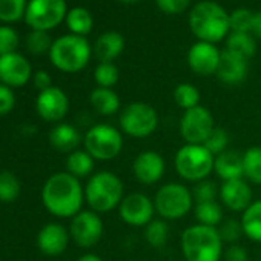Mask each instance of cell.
Segmentation results:
<instances>
[{
	"mask_svg": "<svg viewBox=\"0 0 261 261\" xmlns=\"http://www.w3.org/2000/svg\"><path fill=\"white\" fill-rule=\"evenodd\" d=\"M42 201L49 214L59 218H72L82 211L85 189L80 180L69 172H57L46 180L42 189Z\"/></svg>",
	"mask_w": 261,
	"mask_h": 261,
	"instance_id": "obj_1",
	"label": "cell"
},
{
	"mask_svg": "<svg viewBox=\"0 0 261 261\" xmlns=\"http://www.w3.org/2000/svg\"><path fill=\"white\" fill-rule=\"evenodd\" d=\"M180 247L186 261H220L224 252L218 229L198 223L183 230Z\"/></svg>",
	"mask_w": 261,
	"mask_h": 261,
	"instance_id": "obj_2",
	"label": "cell"
},
{
	"mask_svg": "<svg viewBox=\"0 0 261 261\" xmlns=\"http://www.w3.org/2000/svg\"><path fill=\"white\" fill-rule=\"evenodd\" d=\"M189 25L200 42H221L230 31L227 11L215 2H200L189 14Z\"/></svg>",
	"mask_w": 261,
	"mask_h": 261,
	"instance_id": "obj_3",
	"label": "cell"
},
{
	"mask_svg": "<svg viewBox=\"0 0 261 261\" xmlns=\"http://www.w3.org/2000/svg\"><path fill=\"white\" fill-rule=\"evenodd\" d=\"M124 198V186L118 175L109 171L92 174L85 188V200L91 211L108 214L118 207Z\"/></svg>",
	"mask_w": 261,
	"mask_h": 261,
	"instance_id": "obj_4",
	"label": "cell"
},
{
	"mask_svg": "<svg viewBox=\"0 0 261 261\" xmlns=\"http://www.w3.org/2000/svg\"><path fill=\"white\" fill-rule=\"evenodd\" d=\"M91 53V45L85 37L68 34L53 42L49 59L63 72H79L89 63Z\"/></svg>",
	"mask_w": 261,
	"mask_h": 261,
	"instance_id": "obj_5",
	"label": "cell"
},
{
	"mask_svg": "<svg viewBox=\"0 0 261 261\" xmlns=\"http://www.w3.org/2000/svg\"><path fill=\"white\" fill-rule=\"evenodd\" d=\"M175 171L177 174L191 183L206 180L214 171L215 155L204 145H188L185 143L175 154Z\"/></svg>",
	"mask_w": 261,
	"mask_h": 261,
	"instance_id": "obj_6",
	"label": "cell"
},
{
	"mask_svg": "<svg viewBox=\"0 0 261 261\" xmlns=\"http://www.w3.org/2000/svg\"><path fill=\"white\" fill-rule=\"evenodd\" d=\"M159 114L155 108L145 101L129 103L120 111L118 124L123 134L134 139H146L159 127Z\"/></svg>",
	"mask_w": 261,
	"mask_h": 261,
	"instance_id": "obj_7",
	"label": "cell"
},
{
	"mask_svg": "<svg viewBox=\"0 0 261 261\" xmlns=\"http://www.w3.org/2000/svg\"><path fill=\"white\" fill-rule=\"evenodd\" d=\"M83 145L85 151L94 160L108 162L121 152L123 133L108 123H98L88 129V133L83 136Z\"/></svg>",
	"mask_w": 261,
	"mask_h": 261,
	"instance_id": "obj_8",
	"label": "cell"
},
{
	"mask_svg": "<svg viewBox=\"0 0 261 261\" xmlns=\"http://www.w3.org/2000/svg\"><path fill=\"white\" fill-rule=\"evenodd\" d=\"M155 214L163 220H180L194 209L192 192L181 183H166L154 195Z\"/></svg>",
	"mask_w": 261,
	"mask_h": 261,
	"instance_id": "obj_9",
	"label": "cell"
},
{
	"mask_svg": "<svg viewBox=\"0 0 261 261\" xmlns=\"http://www.w3.org/2000/svg\"><path fill=\"white\" fill-rule=\"evenodd\" d=\"M212 112L206 106H195L185 111L180 120V136L188 145H204L215 129Z\"/></svg>",
	"mask_w": 261,
	"mask_h": 261,
	"instance_id": "obj_10",
	"label": "cell"
},
{
	"mask_svg": "<svg viewBox=\"0 0 261 261\" xmlns=\"http://www.w3.org/2000/svg\"><path fill=\"white\" fill-rule=\"evenodd\" d=\"M65 0H31L25 11L27 23L37 31H49L66 19Z\"/></svg>",
	"mask_w": 261,
	"mask_h": 261,
	"instance_id": "obj_11",
	"label": "cell"
},
{
	"mask_svg": "<svg viewBox=\"0 0 261 261\" xmlns=\"http://www.w3.org/2000/svg\"><path fill=\"white\" fill-rule=\"evenodd\" d=\"M155 214L154 200L143 192H133L124 195L118 206V215L123 223L133 227H146Z\"/></svg>",
	"mask_w": 261,
	"mask_h": 261,
	"instance_id": "obj_12",
	"label": "cell"
},
{
	"mask_svg": "<svg viewBox=\"0 0 261 261\" xmlns=\"http://www.w3.org/2000/svg\"><path fill=\"white\" fill-rule=\"evenodd\" d=\"M69 235L83 249L94 247L103 237V221L94 211H80L72 217Z\"/></svg>",
	"mask_w": 261,
	"mask_h": 261,
	"instance_id": "obj_13",
	"label": "cell"
},
{
	"mask_svg": "<svg viewBox=\"0 0 261 261\" xmlns=\"http://www.w3.org/2000/svg\"><path fill=\"white\" fill-rule=\"evenodd\" d=\"M36 108L39 115L45 120V121H51V123H57L62 118H65V115L69 111V100L68 95L57 86H51L45 91H40L37 101H36Z\"/></svg>",
	"mask_w": 261,
	"mask_h": 261,
	"instance_id": "obj_14",
	"label": "cell"
},
{
	"mask_svg": "<svg viewBox=\"0 0 261 261\" xmlns=\"http://www.w3.org/2000/svg\"><path fill=\"white\" fill-rule=\"evenodd\" d=\"M33 75L30 62L17 54L11 53L0 57V82L10 88L25 86Z\"/></svg>",
	"mask_w": 261,
	"mask_h": 261,
	"instance_id": "obj_15",
	"label": "cell"
},
{
	"mask_svg": "<svg viewBox=\"0 0 261 261\" xmlns=\"http://www.w3.org/2000/svg\"><path fill=\"white\" fill-rule=\"evenodd\" d=\"M221 53L214 43L197 42L191 46L188 53V65L198 75H212L217 74L220 65Z\"/></svg>",
	"mask_w": 261,
	"mask_h": 261,
	"instance_id": "obj_16",
	"label": "cell"
},
{
	"mask_svg": "<svg viewBox=\"0 0 261 261\" xmlns=\"http://www.w3.org/2000/svg\"><path fill=\"white\" fill-rule=\"evenodd\" d=\"M166 163L162 154L157 151L140 152L133 163V174L142 185H155L165 175Z\"/></svg>",
	"mask_w": 261,
	"mask_h": 261,
	"instance_id": "obj_17",
	"label": "cell"
},
{
	"mask_svg": "<svg viewBox=\"0 0 261 261\" xmlns=\"http://www.w3.org/2000/svg\"><path fill=\"white\" fill-rule=\"evenodd\" d=\"M220 200L227 209L243 214L253 203V192L244 178L227 180L220 186Z\"/></svg>",
	"mask_w": 261,
	"mask_h": 261,
	"instance_id": "obj_18",
	"label": "cell"
},
{
	"mask_svg": "<svg viewBox=\"0 0 261 261\" xmlns=\"http://www.w3.org/2000/svg\"><path fill=\"white\" fill-rule=\"evenodd\" d=\"M69 230L59 223H48L43 226L37 237L39 249L48 256H57L63 253L69 243Z\"/></svg>",
	"mask_w": 261,
	"mask_h": 261,
	"instance_id": "obj_19",
	"label": "cell"
},
{
	"mask_svg": "<svg viewBox=\"0 0 261 261\" xmlns=\"http://www.w3.org/2000/svg\"><path fill=\"white\" fill-rule=\"evenodd\" d=\"M215 75L224 85H240L247 75V59L237 53L224 49L221 53L220 65Z\"/></svg>",
	"mask_w": 261,
	"mask_h": 261,
	"instance_id": "obj_20",
	"label": "cell"
},
{
	"mask_svg": "<svg viewBox=\"0 0 261 261\" xmlns=\"http://www.w3.org/2000/svg\"><path fill=\"white\" fill-rule=\"evenodd\" d=\"M82 140L83 137L80 136V133L69 123H59L49 133V142L53 148L65 154H71L77 151Z\"/></svg>",
	"mask_w": 261,
	"mask_h": 261,
	"instance_id": "obj_21",
	"label": "cell"
},
{
	"mask_svg": "<svg viewBox=\"0 0 261 261\" xmlns=\"http://www.w3.org/2000/svg\"><path fill=\"white\" fill-rule=\"evenodd\" d=\"M214 172L223 180H237L244 178V169H243V154L237 151H224L220 155L215 157L214 163Z\"/></svg>",
	"mask_w": 261,
	"mask_h": 261,
	"instance_id": "obj_22",
	"label": "cell"
},
{
	"mask_svg": "<svg viewBox=\"0 0 261 261\" xmlns=\"http://www.w3.org/2000/svg\"><path fill=\"white\" fill-rule=\"evenodd\" d=\"M124 49V39L117 31H108L101 34L95 45L94 54L100 62H112L115 60Z\"/></svg>",
	"mask_w": 261,
	"mask_h": 261,
	"instance_id": "obj_23",
	"label": "cell"
},
{
	"mask_svg": "<svg viewBox=\"0 0 261 261\" xmlns=\"http://www.w3.org/2000/svg\"><path fill=\"white\" fill-rule=\"evenodd\" d=\"M91 106L100 115H114L120 111V98L111 88H95L89 95Z\"/></svg>",
	"mask_w": 261,
	"mask_h": 261,
	"instance_id": "obj_24",
	"label": "cell"
},
{
	"mask_svg": "<svg viewBox=\"0 0 261 261\" xmlns=\"http://www.w3.org/2000/svg\"><path fill=\"white\" fill-rule=\"evenodd\" d=\"M240 220L243 224L244 235L253 243H261V200L253 201L241 214Z\"/></svg>",
	"mask_w": 261,
	"mask_h": 261,
	"instance_id": "obj_25",
	"label": "cell"
},
{
	"mask_svg": "<svg viewBox=\"0 0 261 261\" xmlns=\"http://www.w3.org/2000/svg\"><path fill=\"white\" fill-rule=\"evenodd\" d=\"M194 215L198 224L218 227L223 223V207L218 201H204L194 204Z\"/></svg>",
	"mask_w": 261,
	"mask_h": 261,
	"instance_id": "obj_26",
	"label": "cell"
},
{
	"mask_svg": "<svg viewBox=\"0 0 261 261\" xmlns=\"http://www.w3.org/2000/svg\"><path fill=\"white\" fill-rule=\"evenodd\" d=\"M94 159L82 149H77L71 154H68V160H66V169L71 175H74L75 178H85L89 177L94 171Z\"/></svg>",
	"mask_w": 261,
	"mask_h": 261,
	"instance_id": "obj_27",
	"label": "cell"
},
{
	"mask_svg": "<svg viewBox=\"0 0 261 261\" xmlns=\"http://www.w3.org/2000/svg\"><path fill=\"white\" fill-rule=\"evenodd\" d=\"M244 180L252 185H261V146H250L243 152Z\"/></svg>",
	"mask_w": 261,
	"mask_h": 261,
	"instance_id": "obj_28",
	"label": "cell"
},
{
	"mask_svg": "<svg viewBox=\"0 0 261 261\" xmlns=\"http://www.w3.org/2000/svg\"><path fill=\"white\" fill-rule=\"evenodd\" d=\"M66 25L72 34L85 37L86 34L91 33L94 20H92V16L88 10L77 7V8H72L66 14Z\"/></svg>",
	"mask_w": 261,
	"mask_h": 261,
	"instance_id": "obj_29",
	"label": "cell"
},
{
	"mask_svg": "<svg viewBox=\"0 0 261 261\" xmlns=\"http://www.w3.org/2000/svg\"><path fill=\"white\" fill-rule=\"evenodd\" d=\"M226 49L237 53L249 60L256 53V43L249 33H230L226 42Z\"/></svg>",
	"mask_w": 261,
	"mask_h": 261,
	"instance_id": "obj_30",
	"label": "cell"
},
{
	"mask_svg": "<svg viewBox=\"0 0 261 261\" xmlns=\"http://www.w3.org/2000/svg\"><path fill=\"white\" fill-rule=\"evenodd\" d=\"M145 240L152 247H163L169 240V224L163 218H154L145 227Z\"/></svg>",
	"mask_w": 261,
	"mask_h": 261,
	"instance_id": "obj_31",
	"label": "cell"
},
{
	"mask_svg": "<svg viewBox=\"0 0 261 261\" xmlns=\"http://www.w3.org/2000/svg\"><path fill=\"white\" fill-rule=\"evenodd\" d=\"M22 186L20 180L16 177V174L10 171L0 172V201L4 203H13L20 195Z\"/></svg>",
	"mask_w": 261,
	"mask_h": 261,
	"instance_id": "obj_32",
	"label": "cell"
},
{
	"mask_svg": "<svg viewBox=\"0 0 261 261\" xmlns=\"http://www.w3.org/2000/svg\"><path fill=\"white\" fill-rule=\"evenodd\" d=\"M174 100L181 109H192L200 105V91L191 83H180L174 89Z\"/></svg>",
	"mask_w": 261,
	"mask_h": 261,
	"instance_id": "obj_33",
	"label": "cell"
},
{
	"mask_svg": "<svg viewBox=\"0 0 261 261\" xmlns=\"http://www.w3.org/2000/svg\"><path fill=\"white\" fill-rule=\"evenodd\" d=\"M27 0H0V22L14 23L25 16Z\"/></svg>",
	"mask_w": 261,
	"mask_h": 261,
	"instance_id": "obj_34",
	"label": "cell"
},
{
	"mask_svg": "<svg viewBox=\"0 0 261 261\" xmlns=\"http://www.w3.org/2000/svg\"><path fill=\"white\" fill-rule=\"evenodd\" d=\"M118 68L112 62H100L94 71V79L98 88H112L118 82Z\"/></svg>",
	"mask_w": 261,
	"mask_h": 261,
	"instance_id": "obj_35",
	"label": "cell"
},
{
	"mask_svg": "<svg viewBox=\"0 0 261 261\" xmlns=\"http://www.w3.org/2000/svg\"><path fill=\"white\" fill-rule=\"evenodd\" d=\"M195 203H204V201H217L220 197V188L212 180H201L195 183L194 189L191 191Z\"/></svg>",
	"mask_w": 261,
	"mask_h": 261,
	"instance_id": "obj_36",
	"label": "cell"
},
{
	"mask_svg": "<svg viewBox=\"0 0 261 261\" xmlns=\"http://www.w3.org/2000/svg\"><path fill=\"white\" fill-rule=\"evenodd\" d=\"M217 229L223 243H229V244H235L244 235L241 220H235V218L223 220V223Z\"/></svg>",
	"mask_w": 261,
	"mask_h": 261,
	"instance_id": "obj_37",
	"label": "cell"
},
{
	"mask_svg": "<svg viewBox=\"0 0 261 261\" xmlns=\"http://www.w3.org/2000/svg\"><path fill=\"white\" fill-rule=\"evenodd\" d=\"M51 46H53V42H51V37L48 36L46 31L33 30V33L27 39V48H28V51L31 54H36V56L49 53L51 51Z\"/></svg>",
	"mask_w": 261,
	"mask_h": 261,
	"instance_id": "obj_38",
	"label": "cell"
},
{
	"mask_svg": "<svg viewBox=\"0 0 261 261\" xmlns=\"http://www.w3.org/2000/svg\"><path fill=\"white\" fill-rule=\"evenodd\" d=\"M253 16L255 14L246 8L235 10L232 14H229L230 31L232 33H250L252 23H253Z\"/></svg>",
	"mask_w": 261,
	"mask_h": 261,
	"instance_id": "obj_39",
	"label": "cell"
},
{
	"mask_svg": "<svg viewBox=\"0 0 261 261\" xmlns=\"http://www.w3.org/2000/svg\"><path fill=\"white\" fill-rule=\"evenodd\" d=\"M204 146L215 157L220 155L221 152L227 151V146H229V134H227V130L223 129V127H215L212 130V134L209 136V139L204 142Z\"/></svg>",
	"mask_w": 261,
	"mask_h": 261,
	"instance_id": "obj_40",
	"label": "cell"
},
{
	"mask_svg": "<svg viewBox=\"0 0 261 261\" xmlns=\"http://www.w3.org/2000/svg\"><path fill=\"white\" fill-rule=\"evenodd\" d=\"M19 46V36L10 27H0V57L16 53Z\"/></svg>",
	"mask_w": 261,
	"mask_h": 261,
	"instance_id": "obj_41",
	"label": "cell"
},
{
	"mask_svg": "<svg viewBox=\"0 0 261 261\" xmlns=\"http://www.w3.org/2000/svg\"><path fill=\"white\" fill-rule=\"evenodd\" d=\"M14 105H16V97L13 89L4 83H0V115L10 114Z\"/></svg>",
	"mask_w": 261,
	"mask_h": 261,
	"instance_id": "obj_42",
	"label": "cell"
},
{
	"mask_svg": "<svg viewBox=\"0 0 261 261\" xmlns=\"http://www.w3.org/2000/svg\"><path fill=\"white\" fill-rule=\"evenodd\" d=\"M155 4L166 14H180L191 5V0H155Z\"/></svg>",
	"mask_w": 261,
	"mask_h": 261,
	"instance_id": "obj_43",
	"label": "cell"
},
{
	"mask_svg": "<svg viewBox=\"0 0 261 261\" xmlns=\"http://www.w3.org/2000/svg\"><path fill=\"white\" fill-rule=\"evenodd\" d=\"M223 259L224 261H249V253L243 246L235 243V244H230L223 252Z\"/></svg>",
	"mask_w": 261,
	"mask_h": 261,
	"instance_id": "obj_44",
	"label": "cell"
},
{
	"mask_svg": "<svg viewBox=\"0 0 261 261\" xmlns=\"http://www.w3.org/2000/svg\"><path fill=\"white\" fill-rule=\"evenodd\" d=\"M34 85H36V88L40 89V91H45V89L51 88V86H53V85H51V75H49L46 71H39V72H36V74H34Z\"/></svg>",
	"mask_w": 261,
	"mask_h": 261,
	"instance_id": "obj_45",
	"label": "cell"
},
{
	"mask_svg": "<svg viewBox=\"0 0 261 261\" xmlns=\"http://www.w3.org/2000/svg\"><path fill=\"white\" fill-rule=\"evenodd\" d=\"M252 33L261 39V13H256L253 16V23H252Z\"/></svg>",
	"mask_w": 261,
	"mask_h": 261,
	"instance_id": "obj_46",
	"label": "cell"
},
{
	"mask_svg": "<svg viewBox=\"0 0 261 261\" xmlns=\"http://www.w3.org/2000/svg\"><path fill=\"white\" fill-rule=\"evenodd\" d=\"M77 261H103L101 256H98L97 253H85L82 255Z\"/></svg>",
	"mask_w": 261,
	"mask_h": 261,
	"instance_id": "obj_47",
	"label": "cell"
},
{
	"mask_svg": "<svg viewBox=\"0 0 261 261\" xmlns=\"http://www.w3.org/2000/svg\"><path fill=\"white\" fill-rule=\"evenodd\" d=\"M120 2H123V4H136V2H139V0H120Z\"/></svg>",
	"mask_w": 261,
	"mask_h": 261,
	"instance_id": "obj_48",
	"label": "cell"
}]
</instances>
